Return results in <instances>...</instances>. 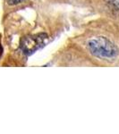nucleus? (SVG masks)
I'll return each instance as SVG.
<instances>
[{"instance_id": "1", "label": "nucleus", "mask_w": 119, "mask_h": 134, "mask_svg": "<svg viewBox=\"0 0 119 134\" xmlns=\"http://www.w3.org/2000/svg\"><path fill=\"white\" fill-rule=\"evenodd\" d=\"M88 48L92 55L99 58H114L118 54L117 47L104 37H97L89 40Z\"/></svg>"}, {"instance_id": "2", "label": "nucleus", "mask_w": 119, "mask_h": 134, "mask_svg": "<svg viewBox=\"0 0 119 134\" xmlns=\"http://www.w3.org/2000/svg\"><path fill=\"white\" fill-rule=\"evenodd\" d=\"M47 38L46 34H37L34 36H30L25 38L21 41V47L23 51L27 55L32 54L37 49H39L43 45L44 40Z\"/></svg>"}, {"instance_id": "3", "label": "nucleus", "mask_w": 119, "mask_h": 134, "mask_svg": "<svg viewBox=\"0 0 119 134\" xmlns=\"http://www.w3.org/2000/svg\"><path fill=\"white\" fill-rule=\"evenodd\" d=\"M106 1L110 7L119 13V0H106Z\"/></svg>"}, {"instance_id": "4", "label": "nucleus", "mask_w": 119, "mask_h": 134, "mask_svg": "<svg viewBox=\"0 0 119 134\" xmlns=\"http://www.w3.org/2000/svg\"><path fill=\"white\" fill-rule=\"evenodd\" d=\"M7 1V4L10 5H18V4L21 3L24 0H6Z\"/></svg>"}]
</instances>
